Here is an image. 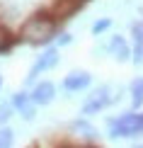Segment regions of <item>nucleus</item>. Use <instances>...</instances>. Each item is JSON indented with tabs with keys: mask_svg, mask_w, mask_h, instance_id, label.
<instances>
[{
	"mask_svg": "<svg viewBox=\"0 0 143 148\" xmlns=\"http://www.w3.org/2000/svg\"><path fill=\"white\" fill-rule=\"evenodd\" d=\"M56 63H58V51H56V49H49V51H46V53H41L39 61L32 66V71H29L27 80H34L39 73H44V71H49V68H53Z\"/></svg>",
	"mask_w": 143,
	"mask_h": 148,
	"instance_id": "4",
	"label": "nucleus"
},
{
	"mask_svg": "<svg viewBox=\"0 0 143 148\" xmlns=\"http://www.w3.org/2000/svg\"><path fill=\"white\" fill-rule=\"evenodd\" d=\"M56 32V24L51 17L46 15H34L32 20H29L27 24H24L22 29V36L27 41H32V44H44V41H49Z\"/></svg>",
	"mask_w": 143,
	"mask_h": 148,
	"instance_id": "1",
	"label": "nucleus"
},
{
	"mask_svg": "<svg viewBox=\"0 0 143 148\" xmlns=\"http://www.w3.org/2000/svg\"><path fill=\"white\" fill-rule=\"evenodd\" d=\"M85 85H90V75L88 73H70V75H66L63 80V88L66 90H83Z\"/></svg>",
	"mask_w": 143,
	"mask_h": 148,
	"instance_id": "6",
	"label": "nucleus"
},
{
	"mask_svg": "<svg viewBox=\"0 0 143 148\" xmlns=\"http://www.w3.org/2000/svg\"><path fill=\"white\" fill-rule=\"evenodd\" d=\"M0 83H3V80H0Z\"/></svg>",
	"mask_w": 143,
	"mask_h": 148,
	"instance_id": "16",
	"label": "nucleus"
},
{
	"mask_svg": "<svg viewBox=\"0 0 143 148\" xmlns=\"http://www.w3.org/2000/svg\"><path fill=\"white\" fill-rule=\"evenodd\" d=\"M109 102H112V97H109V88H97V90L88 97V102L83 104V114L99 112V109H104Z\"/></svg>",
	"mask_w": 143,
	"mask_h": 148,
	"instance_id": "3",
	"label": "nucleus"
},
{
	"mask_svg": "<svg viewBox=\"0 0 143 148\" xmlns=\"http://www.w3.org/2000/svg\"><path fill=\"white\" fill-rule=\"evenodd\" d=\"M15 107L20 109V112H22L24 116H27V119H32V116H34V107H32V100H29L27 95H22V92H20V95H15Z\"/></svg>",
	"mask_w": 143,
	"mask_h": 148,
	"instance_id": "9",
	"label": "nucleus"
},
{
	"mask_svg": "<svg viewBox=\"0 0 143 148\" xmlns=\"http://www.w3.org/2000/svg\"><path fill=\"white\" fill-rule=\"evenodd\" d=\"M109 51H112V56H114L116 61H126L129 56H131V51H129V46H126V41H124V36H112Z\"/></svg>",
	"mask_w": 143,
	"mask_h": 148,
	"instance_id": "5",
	"label": "nucleus"
},
{
	"mask_svg": "<svg viewBox=\"0 0 143 148\" xmlns=\"http://www.w3.org/2000/svg\"><path fill=\"white\" fill-rule=\"evenodd\" d=\"M10 112H12V107L10 104H0V121H5L10 116Z\"/></svg>",
	"mask_w": 143,
	"mask_h": 148,
	"instance_id": "14",
	"label": "nucleus"
},
{
	"mask_svg": "<svg viewBox=\"0 0 143 148\" xmlns=\"http://www.w3.org/2000/svg\"><path fill=\"white\" fill-rule=\"evenodd\" d=\"M12 46H15V36H12V32L8 27H0V53L10 51Z\"/></svg>",
	"mask_w": 143,
	"mask_h": 148,
	"instance_id": "10",
	"label": "nucleus"
},
{
	"mask_svg": "<svg viewBox=\"0 0 143 148\" xmlns=\"http://www.w3.org/2000/svg\"><path fill=\"white\" fill-rule=\"evenodd\" d=\"M80 5H83V0H61V3L56 5V15L58 17H68V15H73Z\"/></svg>",
	"mask_w": 143,
	"mask_h": 148,
	"instance_id": "8",
	"label": "nucleus"
},
{
	"mask_svg": "<svg viewBox=\"0 0 143 148\" xmlns=\"http://www.w3.org/2000/svg\"><path fill=\"white\" fill-rule=\"evenodd\" d=\"M112 136H138L143 134V114H121L109 124Z\"/></svg>",
	"mask_w": 143,
	"mask_h": 148,
	"instance_id": "2",
	"label": "nucleus"
},
{
	"mask_svg": "<svg viewBox=\"0 0 143 148\" xmlns=\"http://www.w3.org/2000/svg\"><path fill=\"white\" fill-rule=\"evenodd\" d=\"M107 27H109V20H99V22L95 24V34H99L102 29H107Z\"/></svg>",
	"mask_w": 143,
	"mask_h": 148,
	"instance_id": "15",
	"label": "nucleus"
},
{
	"mask_svg": "<svg viewBox=\"0 0 143 148\" xmlns=\"http://www.w3.org/2000/svg\"><path fill=\"white\" fill-rule=\"evenodd\" d=\"M73 129H75V131H80L83 134V136H95V129H92L90 124H85V121H75V124H73Z\"/></svg>",
	"mask_w": 143,
	"mask_h": 148,
	"instance_id": "12",
	"label": "nucleus"
},
{
	"mask_svg": "<svg viewBox=\"0 0 143 148\" xmlns=\"http://www.w3.org/2000/svg\"><path fill=\"white\" fill-rule=\"evenodd\" d=\"M10 146H12V131L0 129V148H10Z\"/></svg>",
	"mask_w": 143,
	"mask_h": 148,
	"instance_id": "13",
	"label": "nucleus"
},
{
	"mask_svg": "<svg viewBox=\"0 0 143 148\" xmlns=\"http://www.w3.org/2000/svg\"><path fill=\"white\" fill-rule=\"evenodd\" d=\"M131 100H133V107H141L143 104V78L138 80H133V85H131Z\"/></svg>",
	"mask_w": 143,
	"mask_h": 148,
	"instance_id": "11",
	"label": "nucleus"
},
{
	"mask_svg": "<svg viewBox=\"0 0 143 148\" xmlns=\"http://www.w3.org/2000/svg\"><path fill=\"white\" fill-rule=\"evenodd\" d=\"M53 83H41V85H36L34 88V95H32V100L34 102H39V104H46V102H51L53 100Z\"/></svg>",
	"mask_w": 143,
	"mask_h": 148,
	"instance_id": "7",
	"label": "nucleus"
}]
</instances>
